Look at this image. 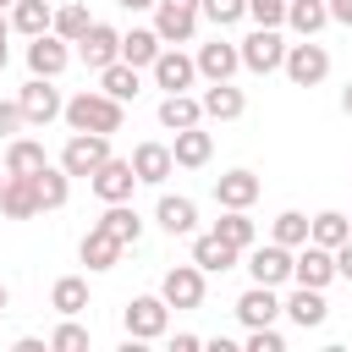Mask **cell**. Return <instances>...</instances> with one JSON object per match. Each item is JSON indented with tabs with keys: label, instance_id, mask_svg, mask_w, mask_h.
Here are the masks:
<instances>
[{
	"label": "cell",
	"instance_id": "cell-43",
	"mask_svg": "<svg viewBox=\"0 0 352 352\" xmlns=\"http://www.w3.org/2000/svg\"><path fill=\"white\" fill-rule=\"evenodd\" d=\"M28 121H22V104L16 99H0V138H16Z\"/></svg>",
	"mask_w": 352,
	"mask_h": 352
},
{
	"label": "cell",
	"instance_id": "cell-14",
	"mask_svg": "<svg viewBox=\"0 0 352 352\" xmlns=\"http://www.w3.org/2000/svg\"><path fill=\"white\" fill-rule=\"evenodd\" d=\"M66 66H72V44L66 38H55V33L28 38V72L33 77H60Z\"/></svg>",
	"mask_w": 352,
	"mask_h": 352
},
{
	"label": "cell",
	"instance_id": "cell-5",
	"mask_svg": "<svg viewBox=\"0 0 352 352\" xmlns=\"http://www.w3.org/2000/svg\"><path fill=\"white\" fill-rule=\"evenodd\" d=\"M110 160V132H72L60 148V170L66 176H94Z\"/></svg>",
	"mask_w": 352,
	"mask_h": 352
},
{
	"label": "cell",
	"instance_id": "cell-21",
	"mask_svg": "<svg viewBox=\"0 0 352 352\" xmlns=\"http://www.w3.org/2000/svg\"><path fill=\"white\" fill-rule=\"evenodd\" d=\"M236 319L248 324V330H258V324H275L280 319V297H275V286H248L242 297H236Z\"/></svg>",
	"mask_w": 352,
	"mask_h": 352
},
{
	"label": "cell",
	"instance_id": "cell-8",
	"mask_svg": "<svg viewBox=\"0 0 352 352\" xmlns=\"http://www.w3.org/2000/svg\"><path fill=\"white\" fill-rule=\"evenodd\" d=\"M148 72H154V88H165V94H187L198 82V66H192V55H182V44H165Z\"/></svg>",
	"mask_w": 352,
	"mask_h": 352
},
{
	"label": "cell",
	"instance_id": "cell-11",
	"mask_svg": "<svg viewBox=\"0 0 352 352\" xmlns=\"http://www.w3.org/2000/svg\"><path fill=\"white\" fill-rule=\"evenodd\" d=\"M192 66H198V77H204V82H231V77L242 72V55H236V44H231V38H209V44H198Z\"/></svg>",
	"mask_w": 352,
	"mask_h": 352
},
{
	"label": "cell",
	"instance_id": "cell-18",
	"mask_svg": "<svg viewBox=\"0 0 352 352\" xmlns=\"http://www.w3.org/2000/svg\"><path fill=\"white\" fill-rule=\"evenodd\" d=\"M280 314H286L297 330H319V324L330 319V302H324L319 286H297L292 297H280Z\"/></svg>",
	"mask_w": 352,
	"mask_h": 352
},
{
	"label": "cell",
	"instance_id": "cell-32",
	"mask_svg": "<svg viewBox=\"0 0 352 352\" xmlns=\"http://www.w3.org/2000/svg\"><path fill=\"white\" fill-rule=\"evenodd\" d=\"M160 50H165V44H160V33H154V28H132V33H121V60H126V66H138V72H143V66H154V55H160Z\"/></svg>",
	"mask_w": 352,
	"mask_h": 352
},
{
	"label": "cell",
	"instance_id": "cell-4",
	"mask_svg": "<svg viewBox=\"0 0 352 352\" xmlns=\"http://www.w3.org/2000/svg\"><path fill=\"white\" fill-rule=\"evenodd\" d=\"M121 324H126V341H160L165 324H170V302L154 292V297H132L121 308Z\"/></svg>",
	"mask_w": 352,
	"mask_h": 352
},
{
	"label": "cell",
	"instance_id": "cell-22",
	"mask_svg": "<svg viewBox=\"0 0 352 352\" xmlns=\"http://www.w3.org/2000/svg\"><path fill=\"white\" fill-rule=\"evenodd\" d=\"M253 198H258V176L253 170H226V176H214V204L220 209H253Z\"/></svg>",
	"mask_w": 352,
	"mask_h": 352
},
{
	"label": "cell",
	"instance_id": "cell-27",
	"mask_svg": "<svg viewBox=\"0 0 352 352\" xmlns=\"http://www.w3.org/2000/svg\"><path fill=\"white\" fill-rule=\"evenodd\" d=\"M77 258H82L88 270H116V264H121V242H116L104 226H94V231L77 242Z\"/></svg>",
	"mask_w": 352,
	"mask_h": 352
},
{
	"label": "cell",
	"instance_id": "cell-15",
	"mask_svg": "<svg viewBox=\"0 0 352 352\" xmlns=\"http://www.w3.org/2000/svg\"><path fill=\"white\" fill-rule=\"evenodd\" d=\"M176 170V160H170V143H138L132 148V176H138V187H165V176Z\"/></svg>",
	"mask_w": 352,
	"mask_h": 352
},
{
	"label": "cell",
	"instance_id": "cell-3",
	"mask_svg": "<svg viewBox=\"0 0 352 352\" xmlns=\"http://www.w3.org/2000/svg\"><path fill=\"white\" fill-rule=\"evenodd\" d=\"M280 72H286L297 88H319V82L330 77V50H324V44H314V38H297V44H286Z\"/></svg>",
	"mask_w": 352,
	"mask_h": 352
},
{
	"label": "cell",
	"instance_id": "cell-16",
	"mask_svg": "<svg viewBox=\"0 0 352 352\" xmlns=\"http://www.w3.org/2000/svg\"><path fill=\"white\" fill-rule=\"evenodd\" d=\"M236 258H242V248H231L220 231H198L192 236V264L204 275H226V270H236Z\"/></svg>",
	"mask_w": 352,
	"mask_h": 352
},
{
	"label": "cell",
	"instance_id": "cell-52",
	"mask_svg": "<svg viewBox=\"0 0 352 352\" xmlns=\"http://www.w3.org/2000/svg\"><path fill=\"white\" fill-rule=\"evenodd\" d=\"M6 6H11V0H0V11H6Z\"/></svg>",
	"mask_w": 352,
	"mask_h": 352
},
{
	"label": "cell",
	"instance_id": "cell-42",
	"mask_svg": "<svg viewBox=\"0 0 352 352\" xmlns=\"http://www.w3.org/2000/svg\"><path fill=\"white\" fill-rule=\"evenodd\" d=\"M248 352H286V336L275 324H258V330H248Z\"/></svg>",
	"mask_w": 352,
	"mask_h": 352
},
{
	"label": "cell",
	"instance_id": "cell-26",
	"mask_svg": "<svg viewBox=\"0 0 352 352\" xmlns=\"http://www.w3.org/2000/svg\"><path fill=\"white\" fill-rule=\"evenodd\" d=\"M99 226H104V231H110L121 248H138V236H143V214L132 209V198H126V204H104Z\"/></svg>",
	"mask_w": 352,
	"mask_h": 352
},
{
	"label": "cell",
	"instance_id": "cell-12",
	"mask_svg": "<svg viewBox=\"0 0 352 352\" xmlns=\"http://www.w3.org/2000/svg\"><path fill=\"white\" fill-rule=\"evenodd\" d=\"M88 187L99 192V204H126L132 198V187H138V176H132V160H104L94 176H88Z\"/></svg>",
	"mask_w": 352,
	"mask_h": 352
},
{
	"label": "cell",
	"instance_id": "cell-36",
	"mask_svg": "<svg viewBox=\"0 0 352 352\" xmlns=\"http://www.w3.org/2000/svg\"><path fill=\"white\" fill-rule=\"evenodd\" d=\"M50 308H55V314H72V319H77V314L88 308V280H82V275H60V280L50 286Z\"/></svg>",
	"mask_w": 352,
	"mask_h": 352
},
{
	"label": "cell",
	"instance_id": "cell-33",
	"mask_svg": "<svg viewBox=\"0 0 352 352\" xmlns=\"http://www.w3.org/2000/svg\"><path fill=\"white\" fill-rule=\"evenodd\" d=\"M352 236V220L341 214V209H319L314 220H308V242H319V248H341Z\"/></svg>",
	"mask_w": 352,
	"mask_h": 352
},
{
	"label": "cell",
	"instance_id": "cell-46",
	"mask_svg": "<svg viewBox=\"0 0 352 352\" xmlns=\"http://www.w3.org/2000/svg\"><path fill=\"white\" fill-rule=\"evenodd\" d=\"M121 11H154V0H116Z\"/></svg>",
	"mask_w": 352,
	"mask_h": 352
},
{
	"label": "cell",
	"instance_id": "cell-44",
	"mask_svg": "<svg viewBox=\"0 0 352 352\" xmlns=\"http://www.w3.org/2000/svg\"><path fill=\"white\" fill-rule=\"evenodd\" d=\"M330 253H336V275H346V280H352V236H346L341 248H330Z\"/></svg>",
	"mask_w": 352,
	"mask_h": 352
},
{
	"label": "cell",
	"instance_id": "cell-54",
	"mask_svg": "<svg viewBox=\"0 0 352 352\" xmlns=\"http://www.w3.org/2000/svg\"><path fill=\"white\" fill-rule=\"evenodd\" d=\"M346 220H352V214H346Z\"/></svg>",
	"mask_w": 352,
	"mask_h": 352
},
{
	"label": "cell",
	"instance_id": "cell-38",
	"mask_svg": "<svg viewBox=\"0 0 352 352\" xmlns=\"http://www.w3.org/2000/svg\"><path fill=\"white\" fill-rule=\"evenodd\" d=\"M270 236H275L280 248H302V242H308V214H297V209H280V214L270 220Z\"/></svg>",
	"mask_w": 352,
	"mask_h": 352
},
{
	"label": "cell",
	"instance_id": "cell-28",
	"mask_svg": "<svg viewBox=\"0 0 352 352\" xmlns=\"http://www.w3.org/2000/svg\"><path fill=\"white\" fill-rule=\"evenodd\" d=\"M50 0H11V33H22V38H38V33H50Z\"/></svg>",
	"mask_w": 352,
	"mask_h": 352
},
{
	"label": "cell",
	"instance_id": "cell-23",
	"mask_svg": "<svg viewBox=\"0 0 352 352\" xmlns=\"http://www.w3.org/2000/svg\"><path fill=\"white\" fill-rule=\"evenodd\" d=\"M0 214H6V220H33V214H38V187H33V176H6V187H0Z\"/></svg>",
	"mask_w": 352,
	"mask_h": 352
},
{
	"label": "cell",
	"instance_id": "cell-35",
	"mask_svg": "<svg viewBox=\"0 0 352 352\" xmlns=\"http://www.w3.org/2000/svg\"><path fill=\"white\" fill-rule=\"evenodd\" d=\"M214 231H220V236H226L231 248H242V253H248V248L258 242V226H253V214H248V209H220Z\"/></svg>",
	"mask_w": 352,
	"mask_h": 352
},
{
	"label": "cell",
	"instance_id": "cell-37",
	"mask_svg": "<svg viewBox=\"0 0 352 352\" xmlns=\"http://www.w3.org/2000/svg\"><path fill=\"white\" fill-rule=\"evenodd\" d=\"M88 22H94V16H88V6H82V0H72V6H60V11L50 16V33H55V38H66V44H77V38L88 33Z\"/></svg>",
	"mask_w": 352,
	"mask_h": 352
},
{
	"label": "cell",
	"instance_id": "cell-7",
	"mask_svg": "<svg viewBox=\"0 0 352 352\" xmlns=\"http://www.w3.org/2000/svg\"><path fill=\"white\" fill-rule=\"evenodd\" d=\"M16 104H22V121L28 126H50V121H60V88H55V77H28L22 82V94H16Z\"/></svg>",
	"mask_w": 352,
	"mask_h": 352
},
{
	"label": "cell",
	"instance_id": "cell-53",
	"mask_svg": "<svg viewBox=\"0 0 352 352\" xmlns=\"http://www.w3.org/2000/svg\"><path fill=\"white\" fill-rule=\"evenodd\" d=\"M0 187H6V176H0Z\"/></svg>",
	"mask_w": 352,
	"mask_h": 352
},
{
	"label": "cell",
	"instance_id": "cell-17",
	"mask_svg": "<svg viewBox=\"0 0 352 352\" xmlns=\"http://www.w3.org/2000/svg\"><path fill=\"white\" fill-rule=\"evenodd\" d=\"M160 297H165L170 308H198V302H204V270H198V264H176V270H165Z\"/></svg>",
	"mask_w": 352,
	"mask_h": 352
},
{
	"label": "cell",
	"instance_id": "cell-47",
	"mask_svg": "<svg viewBox=\"0 0 352 352\" xmlns=\"http://www.w3.org/2000/svg\"><path fill=\"white\" fill-rule=\"evenodd\" d=\"M341 110H346V116H352V82H346V88H341Z\"/></svg>",
	"mask_w": 352,
	"mask_h": 352
},
{
	"label": "cell",
	"instance_id": "cell-20",
	"mask_svg": "<svg viewBox=\"0 0 352 352\" xmlns=\"http://www.w3.org/2000/svg\"><path fill=\"white\" fill-rule=\"evenodd\" d=\"M154 220H160V231H170V236H192V231H198V204L182 198V192H160Z\"/></svg>",
	"mask_w": 352,
	"mask_h": 352
},
{
	"label": "cell",
	"instance_id": "cell-24",
	"mask_svg": "<svg viewBox=\"0 0 352 352\" xmlns=\"http://www.w3.org/2000/svg\"><path fill=\"white\" fill-rule=\"evenodd\" d=\"M33 187H38V209H66V198H72V176L60 170V160H44L33 170Z\"/></svg>",
	"mask_w": 352,
	"mask_h": 352
},
{
	"label": "cell",
	"instance_id": "cell-49",
	"mask_svg": "<svg viewBox=\"0 0 352 352\" xmlns=\"http://www.w3.org/2000/svg\"><path fill=\"white\" fill-rule=\"evenodd\" d=\"M6 60H11V50H6V38H0V72H6Z\"/></svg>",
	"mask_w": 352,
	"mask_h": 352
},
{
	"label": "cell",
	"instance_id": "cell-30",
	"mask_svg": "<svg viewBox=\"0 0 352 352\" xmlns=\"http://www.w3.org/2000/svg\"><path fill=\"white\" fill-rule=\"evenodd\" d=\"M198 121H204V104L192 94H165L160 99V126L165 132H182V126H198Z\"/></svg>",
	"mask_w": 352,
	"mask_h": 352
},
{
	"label": "cell",
	"instance_id": "cell-41",
	"mask_svg": "<svg viewBox=\"0 0 352 352\" xmlns=\"http://www.w3.org/2000/svg\"><path fill=\"white\" fill-rule=\"evenodd\" d=\"M253 28H286V0H248Z\"/></svg>",
	"mask_w": 352,
	"mask_h": 352
},
{
	"label": "cell",
	"instance_id": "cell-48",
	"mask_svg": "<svg viewBox=\"0 0 352 352\" xmlns=\"http://www.w3.org/2000/svg\"><path fill=\"white\" fill-rule=\"evenodd\" d=\"M6 308H11V292H6V280H0V314H6Z\"/></svg>",
	"mask_w": 352,
	"mask_h": 352
},
{
	"label": "cell",
	"instance_id": "cell-13",
	"mask_svg": "<svg viewBox=\"0 0 352 352\" xmlns=\"http://www.w3.org/2000/svg\"><path fill=\"white\" fill-rule=\"evenodd\" d=\"M154 33H160V44H192L198 38V11L154 0Z\"/></svg>",
	"mask_w": 352,
	"mask_h": 352
},
{
	"label": "cell",
	"instance_id": "cell-31",
	"mask_svg": "<svg viewBox=\"0 0 352 352\" xmlns=\"http://www.w3.org/2000/svg\"><path fill=\"white\" fill-rule=\"evenodd\" d=\"M44 143L38 138H6V176H33L44 165Z\"/></svg>",
	"mask_w": 352,
	"mask_h": 352
},
{
	"label": "cell",
	"instance_id": "cell-34",
	"mask_svg": "<svg viewBox=\"0 0 352 352\" xmlns=\"http://www.w3.org/2000/svg\"><path fill=\"white\" fill-rule=\"evenodd\" d=\"M99 88H104L110 99H121V104L143 94V82H138V66H126V60H110V66L99 72Z\"/></svg>",
	"mask_w": 352,
	"mask_h": 352
},
{
	"label": "cell",
	"instance_id": "cell-1",
	"mask_svg": "<svg viewBox=\"0 0 352 352\" xmlns=\"http://www.w3.org/2000/svg\"><path fill=\"white\" fill-rule=\"evenodd\" d=\"M60 121H66L72 132H121L126 104L110 99L104 88H82V94H72V99L60 104Z\"/></svg>",
	"mask_w": 352,
	"mask_h": 352
},
{
	"label": "cell",
	"instance_id": "cell-25",
	"mask_svg": "<svg viewBox=\"0 0 352 352\" xmlns=\"http://www.w3.org/2000/svg\"><path fill=\"white\" fill-rule=\"evenodd\" d=\"M198 104H204V116H209V121H236V116L248 110L242 88H231V82H209V88L198 94Z\"/></svg>",
	"mask_w": 352,
	"mask_h": 352
},
{
	"label": "cell",
	"instance_id": "cell-19",
	"mask_svg": "<svg viewBox=\"0 0 352 352\" xmlns=\"http://www.w3.org/2000/svg\"><path fill=\"white\" fill-rule=\"evenodd\" d=\"M209 154H214V132H204V121H198V126H182L176 143H170V160H176L182 170H204Z\"/></svg>",
	"mask_w": 352,
	"mask_h": 352
},
{
	"label": "cell",
	"instance_id": "cell-50",
	"mask_svg": "<svg viewBox=\"0 0 352 352\" xmlns=\"http://www.w3.org/2000/svg\"><path fill=\"white\" fill-rule=\"evenodd\" d=\"M170 6H187V11H198V0H170Z\"/></svg>",
	"mask_w": 352,
	"mask_h": 352
},
{
	"label": "cell",
	"instance_id": "cell-40",
	"mask_svg": "<svg viewBox=\"0 0 352 352\" xmlns=\"http://www.w3.org/2000/svg\"><path fill=\"white\" fill-rule=\"evenodd\" d=\"M198 16H209L214 28H231L248 16V0H198Z\"/></svg>",
	"mask_w": 352,
	"mask_h": 352
},
{
	"label": "cell",
	"instance_id": "cell-10",
	"mask_svg": "<svg viewBox=\"0 0 352 352\" xmlns=\"http://www.w3.org/2000/svg\"><path fill=\"white\" fill-rule=\"evenodd\" d=\"M77 55H82V66L99 77L110 60H121V33H116L110 22H88V33L77 38Z\"/></svg>",
	"mask_w": 352,
	"mask_h": 352
},
{
	"label": "cell",
	"instance_id": "cell-2",
	"mask_svg": "<svg viewBox=\"0 0 352 352\" xmlns=\"http://www.w3.org/2000/svg\"><path fill=\"white\" fill-rule=\"evenodd\" d=\"M236 55H242V72L270 77L286 60V38H280V28H253L248 38H236Z\"/></svg>",
	"mask_w": 352,
	"mask_h": 352
},
{
	"label": "cell",
	"instance_id": "cell-29",
	"mask_svg": "<svg viewBox=\"0 0 352 352\" xmlns=\"http://www.w3.org/2000/svg\"><path fill=\"white\" fill-rule=\"evenodd\" d=\"M324 22H330V6L324 0H286V28L297 38H319Z\"/></svg>",
	"mask_w": 352,
	"mask_h": 352
},
{
	"label": "cell",
	"instance_id": "cell-45",
	"mask_svg": "<svg viewBox=\"0 0 352 352\" xmlns=\"http://www.w3.org/2000/svg\"><path fill=\"white\" fill-rule=\"evenodd\" d=\"M330 6V22H341V28H352V0H324Z\"/></svg>",
	"mask_w": 352,
	"mask_h": 352
},
{
	"label": "cell",
	"instance_id": "cell-6",
	"mask_svg": "<svg viewBox=\"0 0 352 352\" xmlns=\"http://www.w3.org/2000/svg\"><path fill=\"white\" fill-rule=\"evenodd\" d=\"M242 264H248V280H258V286H286L292 280V248H280L275 236L270 242H253L242 253Z\"/></svg>",
	"mask_w": 352,
	"mask_h": 352
},
{
	"label": "cell",
	"instance_id": "cell-51",
	"mask_svg": "<svg viewBox=\"0 0 352 352\" xmlns=\"http://www.w3.org/2000/svg\"><path fill=\"white\" fill-rule=\"evenodd\" d=\"M6 33H11V22H6V11H0V38H6Z\"/></svg>",
	"mask_w": 352,
	"mask_h": 352
},
{
	"label": "cell",
	"instance_id": "cell-39",
	"mask_svg": "<svg viewBox=\"0 0 352 352\" xmlns=\"http://www.w3.org/2000/svg\"><path fill=\"white\" fill-rule=\"evenodd\" d=\"M50 352H88V330L72 314H60V324L50 330Z\"/></svg>",
	"mask_w": 352,
	"mask_h": 352
},
{
	"label": "cell",
	"instance_id": "cell-9",
	"mask_svg": "<svg viewBox=\"0 0 352 352\" xmlns=\"http://www.w3.org/2000/svg\"><path fill=\"white\" fill-rule=\"evenodd\" d=\"M292 280L297 286H330L336 280V253L330 248H319V242H302V248H292Z\"/></svg>",
	"mask_w": 352,
	"mask_h": 352
}]
</instances>
